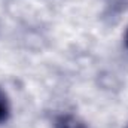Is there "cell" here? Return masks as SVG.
<instances>
[{"label":"cell","instance_id":"obj_1","mask_svg":"<svg viewBox=\"0 0 128 128\" xmlns=\"http://www.w3.org/2000/svg\"><path fill=\"white\" fill-rule=\"evenodd\" d=\"M54 128H88V127L80 118H78L72 113H63V115L55 116Z\"/></svg>","mask_w":128,"mask_h":128},{"label":"cell","instance_id":"obj_2","mask_svg":"<svg viewBox=\"0 0 128 128\" xmlns=\"http://www.w3.org/2000/svg\"><path fill=\"white\" fill-rule=\"evenodd\" d=\"M10 113V104H9V98L4 94V91L0 90V124H3L4 121H8Z\"/></svg>","mask_w":128,"mask_h":128},{"label":"cell","instance_id":"obj_3","mask_svg":"<svg viewBox=\"0 0 128 128\" xmlns=\"http://www.w3.org/2000/svg\"><path fill=\"white\" fill-rule=\"evenodd\" d=\"M107 6L110 8L112 12H121L122 9H125L128 4V0H106Z\"/></svg>","mask_w":128,"mask_h":128},{"label":"cell","instance_id":"obj_4","mask_svg":"<svg viewBox=\"0 0 128 128\" xmlns=\"http://www.w3.org/2000/svg\"><path fill=\"white\" fill-rule=\"evenodd\" d=\"M125 46L128 49V28H127V33H125Z\"/></svg>","mask_w":128,"mask_h":128},{"label":"cell","instance_id":"obj_5","mask_svg":"<svg viewBox=\"0 0 128 128\" xmlns=\"http://www.w3.org/2000/svg\"><path fill=\"white\" fill-rule=\"evenodd\" d=\"M125 128H128V124H127V125H125Z\"/></svg>","mask_w":128,"mask_h":128}]
</instances>
